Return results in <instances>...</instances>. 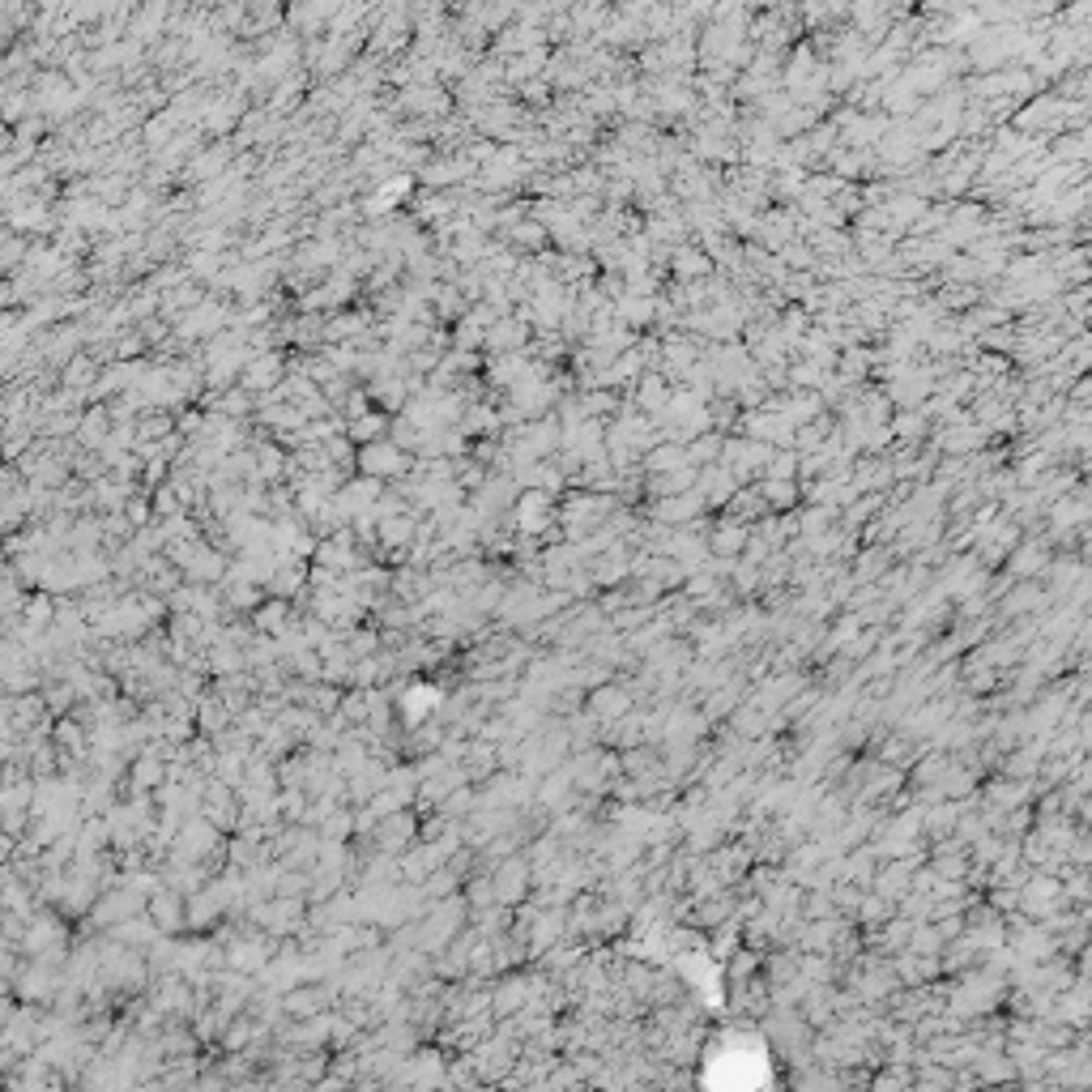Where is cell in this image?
I'll use <instances>...</instances> for the list:
<instances>
[{"label":"cell","mask_w":1092,"mask_h":1092,"mask_svg":"<svg viewBox=\"0 0 1092 1092\" xmlns=\"http://www.w3.org/2000/svg\"><path fill=\"white\" fill-rule=\"evenodd\" d=\"M354 470L363 478H376V483H401L406 474H414V457L406 448H397L393 440H380V444H363L358 448V461Z\"/></svg>","instance_id":"cell-1"},{"label":"cell","mask_w":1092,"mask_h":1092,"mask_svg":"<svg viewBox=\"0 0 1092 1092\" xmlns=\"http://www.w3.org/2000/svg\"><path fill=\"white\" fill-rule=\"evenodd\" d=\"M388 427H393V414H380V410H371V414H363V418H354V423H346V436H350V444H380V440H388Z\"/></svg>","instance_id":"cell-5"},{"label":"cell","mask_w":1092,"mask_h":1092,"mask_svg":"<svg viewBox=\"0 0 1092 1092\" xmlns=\"http://www.w3.org/2000/svg\"><path fill=\"white\" fill-rule=\"evenodd\" d=\"M48 619H52V602H48V597H30V602H26V623L30 627H48Z\"/></svg>","instance_id":"cell-7"},{"label":"cell","mask_w":1092,"mask_h":1092,"mask_svg":"<svg viewBox=\"0 0 1092 1092\" xmlns=\"http://www.w3.org/2000/svg\"><path fill=\"white\" fill-rule=\"evenodd\" d=\"M530 333L534 328L526 325L513 312V317H504L500 325H491L487 328V350H496V354H517V350H530Z\"/></svg>","instance_id":"cell-3"},{"label":"cell","mask_w":1092,"mask_h":1092,"mask_svg":"<svg viewBox=\"0 0 1092 1092\" xmlns=\"http://www.w3.org/2000/svg\"><path fill=\"white\" fill-rule=\"evenodd\" d=\"M287 376H291L287 358H282L278 350H265V354H252L248 358L244 376H239V388H248L252 397H274L278 388L287 384Z\"/></svg>","instance_id":"cell-2"},{"label":"cell","mask_w":1092,"mask_h":1092,"mask_svg":"<svg viewBox=\"0 0 1092 1092\" xmlns=\"http://www.w3.org/2000/svg\"><path fill=\"white\" fill-rule=\"evenodd\" d=\"M115 418H111V410L108 406H90L86 414H82V427H78V444L82 448H90V453H103V444H108V436H111V427Z\"/></svg>","instance_id":"cell-4"},{"label":"cell","mask_w":1092,"mask_h":1092,"mask_svg":"<svg viewBox=\"0 0 1092 1092\" xmlns=\"http://www.w3.org/2000/svg\"><path fill=\"white\" fill-rule=\"evenodd\" d=\"M546 239H550V231L543 227V222H538V218H526V222H517V227L504 235V244L513 248V252H538V257H543Z\"/></svg>","instance_id":"cell-6"},{"label":"cell","mask_w":1092,"mask_h":1092,"mask_svg":"<svg viewBox=\"0 0 1092 1092\" xmlns=\"http://www.w3.org/2000/svg\"><path fill=\"white\" fill-rule=\"evenodd\" d=\"M257 623L261 627H274V632H282V623H287V602H269V606H261V615H257Z\"/></svg>","instance_id":"cell-8"}]
</instances>
